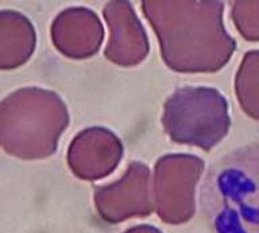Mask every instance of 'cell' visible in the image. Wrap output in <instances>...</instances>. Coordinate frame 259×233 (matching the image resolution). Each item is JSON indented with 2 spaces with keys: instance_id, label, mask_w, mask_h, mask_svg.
Instances as JSON below:
<instances>
[{
  "instance_id": "obj_1",
  "label": "cell",
  "mask_w": 259,
  "mask_h": 233,
  "mask_svg": "<svg viewBox=\"0 0 259 233\" xmlns=\"http://www.w3.org/2000/svg\"><path fill=\"white\" fill-rule=\"evenodd\" d=\"M142 11L157 34L161 56L180 73H214L232 56L235 40L218 0H146Z\"/></svg>"
},
{
  "instance_id": "obj_2",
  "label": "cell",
  "mask_w": 259,
  "mask_h": 233,
  "mask_svg": "<svg viewBox=\"0 0 259 233\" xmlns=\"http://www.w3.org/2000/svg\"><path fill=\"white\" fill-rule=\"evenodd\" d=\"M200 198L213 233H259V143L214 162Z\"/></svg>"
},
{
  "instance_id": "obj_3",
  "label": "cell",
  "mask_w": 259,
  "mask_h": 233,
  "mask_svg": "<svg viewBox=\"0 0 259 233\" xmlns=\"http://www.w3.org/2000/svg\"><path fill=\"white\" fill-rule=\"evenodd\" d=\"M69 125L68 108L56 92L22 88L0 105V142L3 150L23 161L45 159L57 151Z\"/></svg>"
},
{
  "instance_id": "obj_4",
  "label": "cell",
  "mask_w": 259,
  "mask_h": 233,
  "mask_svg": "<svg viewBox=\"0 0 259 233\" xmlns=\"http://www.w3.org/2000/svg\"><path fill=\"white\" fill-rule=\"evenodd\" d=\"M162 125L176 143L210 151L230 129L228 104L218 89L180 88L163 104Z\"/></svg>"
},
{
  "instance_id": "obj_5",
  "label": "cell",
  "mask_w": 259,
  "mask_h": 233,
  "mask_svg": "<svg viewBox=\"0 0 259 233\" xmlns=\"http://www.w3.org/2000/svg\"><path fill=\"white\" fill-rule=\"evenodd\" d=\"M204 173V162L190 154H169L155 163L153 194L155 212L166 224L180 225L193 217L196 186Z\"/></svg>"
},
{
  "instance_id": "obj_6",
  "label": "cell",
  "mask_w": 259,
  "mask_h": 233,
  "mask_svg": "<svg viewBox=\"0 0 259 233\" xmlns=\"http://www.w3.org/2000/svg\"><path fill=\"white\" fill-rule=\"evenodd\" d=\"M93 201L99 216L109 224L149 216L155 209L150 169L131 162L120 179L96 188Z\"/></svg>"
},
{
  "instance_id": "obj_7",
  "label": "cell",
  "mask_w": 259,
  "mask_h": 233,
  "mask_svg": "<svg viewBox=\"0 0 259 233\" xmlns=\"http://www.w3.org/2000/svg\"><path fill=\"white\" fill-rule=\"evenodd\" d=\"M121 158L120 139L104 127L82 129L69 145V169L82 181H97L107 177L116 169Z\"/></svg>"
},
{
  "instance_id": "obj_8",
  "label": "cell",
  "mask_w": 259,
  "mask_h": 233,
  "mask_svg": "<svg viewBox=\"0 0 259 233\" xmlns=\"http://www.w3.org/2000/svg\"><path fill=\"white\" fill-rule=\"evenodd\" d=\"M104 19L109 28V40L104 56L119 66H135L149 54V39L133 6L124 0L105 4Z\"/></svg>"
},
{
  "instance_id": "obj_9",
  "label": "cell",
  "mask_w": 259,
  "mask_h": 233,
  "mask_svg": "<svg viewBox=\"0 0 259 233\" xmlns=\"http://www.w3.org/2000/svg\"><path fill=\"white\" fill-rule=\"evenodd\" d=\"M50 35L61 54L72 60H85L99 52L104 39V27L92 10L70 7L53 20Z\"/></svg>"
},
{
  "instance_id": "obj_10",
  "label": "cell",
  "mask_w": 259,
  "mask_h": 233,
  "mask_svg": "<svg viewBox=\"0 0 259 233\" xmlns=\"http://www.w3.org/2000/svg\"><path fill=\"white\" fill-rule=\"evenodd\" d=\"M36 43L34 26L20 12H0V69H16L32 56Z\"/></svg>"
},
{
  "instance_id": "obj_11",
  "label": "cell",
  "mask_w": 259,
  "mask_h": 233,
  "mask_svg": "<svg viewBox=\"0 0 259 233\" xmlns=\"http://www.w3.org/2000/svg\"><path fill=\"white\" fill-rule=\"evenodd\" d=\"M235 90L242 108L259 119V52L244 56L235 78Z\"/></svg>"
},
{
  "instance_id": "obj_12",
  "label": "cell",
  "mask_w": 259,
  "mask_h": 233,
  "mask_svg": "<svg viewBox=\"0 0 259 233\" xmlns=\"http://www.w3.org/2000/svg\"><path fill=\"white\" fill-rule=\"evenodd\" d=\"M232 19L236 27L248 39H259V3L235 2Z\"/></svg>"
},
{
  "instance_id": "obj_13",
  "label": "cell",
  "mask_w": 259,
  "mask_h": 233,
  "mask_svg": "<svg viewBox=\"0 0 259 233\" xmlns=\"http://www.w3.org/2000/svg\"><path fill=\"white\" fill-rule=\"evenodd\" d=\"M123 233H162L161 230L157 229L155 226L151 225H137L130 228V229L124 230Z\"/></svg>"
}]
</instances>
